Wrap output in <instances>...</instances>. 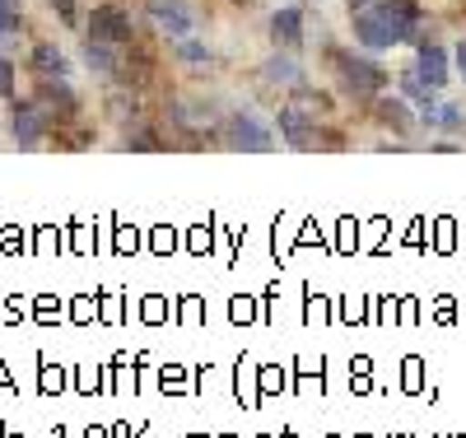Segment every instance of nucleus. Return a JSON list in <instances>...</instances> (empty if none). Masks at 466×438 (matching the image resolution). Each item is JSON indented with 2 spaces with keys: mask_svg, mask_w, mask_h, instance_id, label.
I'll use <instances>...</instances> for the list:
<instances>
[{
  "mask_svg": "<svg viewBox=\"0 0 466 438\" xmlns=\"http://www.w3.org/2000/svg\"><path fill=\"white\" fill-rule=\"evenodd\" d=\"M415 19L420 10L410 0H373V10H355V37L364 47H392L415 33Z\"/></svg>",
  "mask_w": 466,
  "mask_h": 438,
  "instance_id": "f257e3e1",
  "label": "nucleus"
},
{
  "mask_svg": "<svg viewBox=\"0 0 466 438\" xmlns=\"http://www.w3.org/2000/svg\"><path fill=\"white\" fill-rule=\"evenodd\" d=\"M331 61H336V70H340V79H345V89H350V94L373 98V94L382 89V70H378L373 61L350 56V52H331Z\"/></svg>",
  "mask_w": 466,
  "mask_h": 438,
  "instance_id": "f03ea898",
  "label": "nucleus"
},
{
  "mask_svg": "<svg viewBox=\"0 0 466 438\" xmlns=\"http://www.w3.org/2000/svg\"><path fill=\"white\" fill-rule=\"evenodd\" d=\"M89 37H94V43H107V47H127L131 43V19L116 5H103L89 19Z\"/></svg>",
  "mask_w": 466,
  "mask_h": 438,
  "instance_id": "7ed1b4c3",
  "label": "nucleus"
},
{
  "mask_svg": "<svg viewBox=\"0 0 466 438\" xmlns=\"http://www.w3.org/2000/svg\"><path fill=\"white\" fill-rule=\"evenodd\" d=\"M224 140L233 145V149H270L276 145V136H270L252 112H243V117H228V131H224Z\"/></svg>",
  "mask_w": 466,
  "mask_h": 438,
  "instance_id": "20e7f679",
  "label": "nucleus"
},
{
  "mask_svg": "<svg viewBox=\"0 0 466 438\" xmlns=\"http://www.w3.org/2000/svg\"><path fill=\"white\" fill-rule=\"evenodd\" d=\"M280 136H285L294 149H313V145H322L318 122H313L308 112H299V107H285V112H280Z\"/></svg>",
  "mask_w": 466,
  "mask_h": 438,
  "instance_id": "39448f33",
  "label": "nucleus"
},
{
  "mask_svg": "<svg viewBox=\"0 0 466 438\" xmlns=\"http://www.w3.org/2000/svg\"><path fill=\"white\" fill-rule=\"evenodd\" d=\"M270 37H276L280 52H299L303 47V15L299 10H280L270 19Z\"/></svg>",
  "mask_w": 466,
  "mask_h": 438,
  "instance_id": "423d86ee",
  "label": "nucleus"
},
{
  "mask_svg": "<svg viewBox=\"0 0 466 438\" xmlns=\"http://www.w3.org/2000/svg\"><path fill=\"white\" fill-rule=\"evenodd\" d=\"M415 75H420L430 89H443V85H448V56H443V47H430V43H424L420 56H415Z\"/></svg>",
  "mask_w": 466,
  "mask_h": 438,
  "instance_id": "0eeeda50",
  "label": "nucleus"
},
{
  "mask_svg": "<svg viewBox=\"0 0 466 438\" xmlns=\"http://www.w3.org/2000/svg\"><path fill=\"white\" fill-rule=\"evenodd\" d=\"M43 127H47V112L37 107V103L15 107V140L19 145H37V140H43Z\"/></svg>",
  "mask_w": 466,
  "mask_h": 438,
  "instance_id": "6e6552de",
  "label": "nucleus"
},
{
  "mask_svg": "<svg viewBox=\"0 0 466 438\" xmlns=\"http://www.w3.org/2000/svg\"><path fill=\"white\" fill-rule=\"evenodd\" d=\"M154 24H159L164 33H173V37L191 33V15H187L182 0H154Z\"/></svg>",
  "mask_w": 466,
  "mask_h": 438,
  "instance_id": "1a4fd4ad",
  "label": "nucleus"
},
{
  "mask_svg": "<svg viewBox=\"0 0 466 438\" xmlns=\"http://www.w3.org/2000/svg\"><path fill=\"white\" fill-rule=\"evenodd\" d=\"M37 107H43L47 117H52V112H70V107H75V98H70V85H52V79H47V85L37 89Z\"/></svg>",
  "mask_w": 466,
  "mask_h": 438,
  "instance_id": "9d476101",
  "label": "nucleus"
},
{
  "mask_svg": "<svg viewBox=\"0 0 466 438\" xmlns=\"http://www.w3.org/2000/svg\"><path fill=\"white\" fill-rule=\"evenodd\" d=\"M33 66L43 70V75H66V56H61L56 47H47V43L33 47Z\"/></svg>",
  "mask_w": 466,
  "mask_h": 438,
  "instance_id": "9b49d317",
  "label": "nucleus"
},
{
  "mask_svg": "<svg viewBox=\"0 0 466 438\" xmlns=\"http://www.w3.org/2000/svg\"><path fill=\"white\" fill-rule=\"evenodd\" d=\"M378 117H382V122L392 127V131H401V136L410 131V112H406L401 103H378Z\"/></svg>",
  "mask_w": 466,
  "mask_h": 438,
  "instance_id": "f8f14e48",
  "label": "nucleus"
},
{
  "mask_svg": "<svg viewBox=\"0 0 466 438\" xmlns=\"http://www.w3.org/2000/svg\"><path fill=\"white\" fill-rule=\"evenodd\" d=\"M85 61H89V70L107 75V70H112V52H107V43H94V37H89V47H85Z\"/></svg>",
  "mask_w": 466,
  "mask_h": 438,
  "instance_id": "ddd939ff",
  "label": "nucleus"
},
{
  "mask_svg": "<svg viewBox=\"0 0 466 438\" xmlns=\"http://www.w3.org/2000/svg\"><path fill=\"white\" fill-rule=\"evenodd\" d=\"M19 28V0H0V37H10Z\"/></svg>",
  "mask_w": 466,
  "mask_h": 438,
  "instance_id": "4468645a",
  "label": "nucleus"
},
{
  "mask_svg": "<svg viewBox=\"0 0 466 438\" xmlns=\"http://www.w3.org/2000/svg\"><path fill=\"white\" fill-rule=\"evenodd\" d=\"M266 75H270V79H289V85H299V70H294L289 61H280V56L266 66Z\"/></svg>",
  "mask_w": 466,
  "mask_h": 438,
  "instance_id": "2eb2a0df",
  "label": "nucleus"
},
{
  "mask_svg": "<svg viewBox=\"0 0 466 438\" xmlns=\"http://www.w3.org/2000/svg\"><path fill=\"white\" fill-rule=\"evenodd\" d=\"M10 94H15V66L0 56V98H10Z\"/></svg>",
  "mask_w": 466,
  "mask_h": 438,
  "instance_id": "dca6fc26",
  "label": "nucleus"
},
{
  "mask_svg": "<svg viewBox=\"0 0 466 438\" xmlns=\"http://www.w3.org/2000/svg\"><path fill=\"white\" fill-rule=\"evenodd\" d=\"M439 122H443L448 131H461V112H457V107H443V112H439Z\"/></svg>",
  "mask_w": 466,
  "mask_h": 438,
  "instance_id": "f3484780",
  "label": "nucleus"
},
{
  "mask_svg": "<svg viewBox=\"0 0 466 438\" xmlns=\"http://www.w3.org/2000/svg\"><path fill=\"white\" fill-rule=\"evenodd\" d=\"M182 56H187V61H210V52H206V47H197V43H187V47H182Z\"/></svg>",
  "mask_w": 466,
  "mask_h": 438,
  "instance_id": "a211bd4d",
  "label": "nucleus"
},
{
  "mask_svg": "<svg viewBox=\"0 0 466 438\" xmlns=\"http://www.w3.org/2000/svg\"><path fill=\"white\" fill-rule=\"evenodd\" d=\"M56 15H61L66 24H75V0H56Z\"/></svg>",
  "mask_w": 466,
  "mask_h": 438,
  "instance_id": "6ab92c4d",
  "label": "nucleus"
},
{
  "mask_svg": "<svg viewBox=\"0 0 466 438\" xmlns=\"http://www.w3.org/2000/svg\"><path fill=\"white\" fill-rule=\"evenodd\" d=\"M457 70H461V75H466V43H461V47H457Z\"/></svg>",
  "mask_w": 466,
  "mask_h": 438,
  "instance_id": "aec40b11",
  "label": "nucleus"
},
{
  "mask_svg": "<svg viewBox=\"0 0 466 438\" xmlns=\"http://www.w3.org/2000/svg\"><path fill=\"white\" fill-rule=\"evenodd\" d=\"M364 5H373V0H350V10H364Z\"/></svg>",
  "mask_w": 466,
  "mask_h": 438,
  "instance_id": "412c9836",
  "label": "nucleus"
}]
</instances>
